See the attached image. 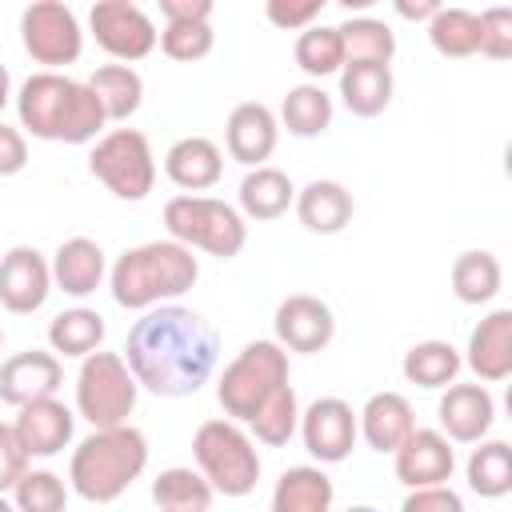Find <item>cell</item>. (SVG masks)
I'll list each match as a JSON object with an SVG mask.
<instances>
[{
	"label": "cell",
	"mask_w": 512,
	"mask_h": 512,
	"mask_svg": "<svg viewBox=\"0 0 512 512\" xmlns=\"http://www.w3.org/2000/svg\"><path fill=\"white\" fill-rule=\"evenodd\" d=\"M48 268H52V288H60L64 296H76V300L92 296V292L104 284V276H108L104 248H100L96 240H88V236L64 240V244L52 252Z\"/></svg>",
	"instance_id": "44dd1931"
},
{
	"label": "cell",
	"mask_w": 512,
	"mask_h": 512,
	"mask_svg": "<svg viewBox=\"0 0 512 512\" xmlns=\"http://www.w3.org/2000/svg\"><path fill=\"white\" fill-rule=\"evenodd\" d=\"M104 332H108V328H104V316H100L96 308L76 304V308H64V312L52 316V324H48V344H52L56 356H76V360H84V356L100 352Z\"/></svg>",
	"instance_id": "f1b7e54d"
},
{
	"label": "cell",
	"mask_w": 512,
	"mask_h": 512,
	"mask_svg": "<svg viewBox=\"0 0 512 512\" xmlns=\"http://www.w3.org/2000/svg\"><path fill=\"white\" fill-rule=\"evenodd\" d=\"M140 384L128 372L120 352H92L80 360L76 372V416L92 428H120L136 412Z\"/></svg>",
	"instance_id": "ba28073f"
},
{
	"label": "cell",
	"mask_w": 512,
	"mask_h": 512,
	"mask_svg": "<svg viewBox=\"0 0 512 512\" xmlns=\"http://www.w3.org/2000/svg\"><path fill=\"white\" fill-rule=\"evenodd\" d=\"M200 280V260L192 248L176 240H148L136 248H124L116 264L108 268L112 300L128 312H148L156 304H172Z\"/></svg>",
	"instance_id": "3957f363"
},
{
	"label": "cell",
	"mask_w": 512,
	"mask_h": 512,
	"mask_svg": "<svg viewBox=\"0 0 512 512\" xmlns=\"http://www.w3.org/2000/svg\"><path fill=\"white\" fill-rule=\"evenodd\" d=\"M292 60L312 80L340 76V68H344V40H340L336 24H312V28H304L296 36V44H292Z\"/></svg>",
	"instance_id": "8d00e7d4"
},
{
	"label": "cell",
	"mask_w": 512,
	"mask_h": 512,
	"mask_svg": "<svg viewBox=\"0 0 512 512\" xmlns=\"http://www.w3.org/2000/svg\"><path fill=\"white\" fill-rule=\"evenodd\" d=\"M236 200H240V216L244 220H260V224L264 220H280L296 200V184H292L288 172H280L272 164H260V168L244 172Z\"/></svg>",
	"instance_id": "484cf974"
},
{
	"label": "cell",
	"mask_w": 512,
	"mask_h": 512,
	"mask_svg": "<svg viewBox=\"0 0 512 512\" xmlns=\"http://www.w3.org/2000/svg\"><path fill=\"white\" fill-rule=\"evenodd\" d=\"M344 512H376V508H368V504H352V508H344Z\"/></svg>",
	"instance_id": "f907efd6"
},
{
	"label": "cell",
	"mask_w": 512,
	"mask_h": 512,
	"mask_svg": "<svg viewBox=\"0 0 512 512\" xmlns=\"http://www.w3.org/2000/svg\"><path fill=\"white\" fill-rule=\"evenodd\" d=\"M448 280H452V292L460 304H488V300H496V292L504 284V268L488 248H468L452 260Z\"/></svg>",
	"instance_id": "4dcf8cb0"
},
{
	"label": "cell",
	"mask_w": 512,
	"mask_h": 512,
	"mask_svg": "<svg viewBox=\"0 0 512 512\" xmlns=\"http://www.w3.org/2000/svg\"><path fill=\"white\" fill-rule=\"evenodd\" d=\"M356 428L372 452L392 456L416 428V412H412L408 396H400V392H372L364 400V408L356 412Z\"/></svg>",
	"instance_id": "7402d4cb"
},
{
	"label": "cell",
	"mask_w": 512,
	"mask_h": 512,
	"mask_svg": "<svg viewBox=\"0 0 512 512\" xmlns=\"http://www.w3.org/2000/svg\"><path fill=\"white\" fill-rule=\"evenodd\" d=\"M120 356L140 388L164 400H180L212 380L220 336L200 312L184 304H156L132 320Z\"/></svg>",
	"instance_id": "6da1fadb"
},
{
	"label": "cell",
	"mask_w": 512,
	"mask_h": 512,
	"mask_svg": "<svg viewBox=\"0 0 512 512\" xmlns=\"http://www.w3.org/2000/svg\"><path fill=\"white\" fill-rule=\"evenodd\" d=\"M288 352L276 340H248L220 372L216 380V400L228 420L252 424V416L280 392L288 388Z\"/></svg>",
	"instance_id": "5b68a950"
},
{
	"label": "cell",
	"mask_w": 512,
	"mask_h": 512,
	"mask_svg": "<svg viewBox=\"0 0 512 512\" xmlns=\"http://www.w3.org/2000/svg\"><path fill=\"white\" fill-rule=\"evenodd\" d=\"M468 488L480 500H500L512 492V448L508 440H480L464 464Z\"/></svg>",
	"instance_id": "d6a6232c"
},
{
	"label": "cell",
	"mask_w": 512,
	"mask_h": 512,
	"mask_svg": "<svg viewBox=\"0 0 512 512\" xmlns=\"http://www.w3.org/2000/svg\"><path fill=\"white\" fill-rule=\"evenodd\" d=\"M8 100H12V76H8V68L0 64V112L8 108Z\"/></svg>",
	"instance_id": "c3c4849f"
},
{
	"label": "cell",
	"mask_w": 512,
	"mask_h": 512,
	"mask_svg": "<svg viewBox=\"0 0 512 512\" xmlns=\"http://www.w3.org/2000/svg\"><path fill=\"white\" fill-rule=\"evenodd\" d=\"M392 92H396L392 64L356 60V64H344V68H340V100H344V108H348L352 116H360V120L380 116V112L392 104Z\"/></svg>",
	"instance_id": "d4e9b609"
},
{
	"label": "cell",
	"mask_w": 512,
	"mask_h": 512,
	"mask_svg": "<svg viewBox=\"0 0 512 512\" xmlns=\"http://www.w3.org/2000/svg\"><path fill=\"white\" fill-rule=\"evenodd\" d=\"M392 8H396V16H404V20H424V24H428L444 4H440V0H396Z\"/></svg>",
	"instance_id": "7dc6e473"
},
{
	"label": "cell",
	"mask_w": 512,
	"mask_h": 512,
	"mask_svg": "<svg viewBox=\"0 0 512 512\" xmlns=\"http://www.w3.org/2000/svg\"><path fill=\"white\" fill-rule=\"evenodd\" d=\"M480 56L508 60L512 56V8L496 4L480 12Z\"/></svg>",
	"instance_id": "60d3db41"
},
{
	"label": "cell",
	"mask_w": 512,
	"mask_h": 512,
	"mask_svg": "<svg viewBox=\"0 0 512 512\" xmlns=\"http://www.w3.org/2000/svg\"><path fill=\"white\" fill-rule=\"evenodd\" d=\"M12 100L20 128L48 144H96L108 128L96 92L64 72H32Z\"/></svg>",
	"instance_id": "7a4b0ae2"
},
{
	"label": "cell",
	"mask_w": 512,
	"mask_h": 512,
	"mask_svg": "<svg viewBox=\"0 0 512 512\" xmlns=\"http://www.w3.org/2000/svg\"><path fill=\"white\" fill-rule=\"evenodd\" d=\"M400 512H464V500L456 488L436 484V488H412L400 504Z\"/></svg>",
	"instance_id": "7bdbcfd3"
},
{
	"label": "cell",
	"mask_w": 512,
	"mask_h": 512,
	"mask_svg": "<svg viewBox=\"0 0 512 512\" xmlns=\"http://www.w3.org/2000/svg\"><path fill=\"white\" fill-rule=\"evenodd\" d=\"M164 176L176 188H184L188 196H196L224 176V152L208 136H180L164 152Z\"/></svg>",
	"instance_id": "603a6c76"
},
{
	"label": "cell",
	"mask_w": 512,
	"mask_h": 512,
	"mask_svg": "<svg viewBox=\"0 0 512 512\" xmlns=\"http://www.w3.org/2000/svg\"><path fill=\"white\" fill-rule=\"evenodd\" d=\"M88 172L116 196V200H144L156 184V156L152 144L140 128H108L92 152H88Z\"/></svg>",
	"instance_id": "9c48e42d"
},
{
	"label": "cell",
	"mask_w": 512,
	"mask_h": 512,
	"mask_svg": "<svg viewBox=\"0 0 512 512\" xmlns=\"http://www.w3.org/2000/svg\"><path fill=\"white\" fill-rule=\"evenodd\" d=\"M24 472H28V456H24L12 424H0V492L8 496Z\"/></svg>",
	"instance_id": "ee69618b"
},
{
	"label": "cell",
	"mask_w": 512,
	"mask_h": 512,
	"mask_svg": "<svg viewBox=\"0 0 512 512\" xmlns=\"http://www.w3.org/2000/svg\"><path fill=\"white\" fill-rule=\"evenodd\" d=\"M336 32L344 40V64H392L396 56V32L376 16H348L336 24Z\"/></svg>",
	"instance_id": "e575fe53"
},
{
	"label": "cell",
	"mask_w": 512,
	"mask_h": 512,
	"mask_svg": "<svg viewBox=\"0 0 512 512\" xmlns=\"http://www.w3.org/2000/svg\"><path fill=\"white\" fill-rule=\"evenodd\" d=\"M12 432L24 448L28 460H52L60 456L68 444H72V432H76V412L48 396V400H32L24 408H16V420H12Z\"/></svg>",
	"instance_id": "9a60e30c"
},
{
	"label": "cell",
	"mask_w": 512,
	"mask_h": 512,
	"mask_svg": "<svg viewBox=\"0 0 512 512\" xmlns=\"http://www.w3.org/2000/svg\"><path fill=\"white\" fill-rule=\"evenodd\" d=\"M60 384H64V364L56 352L28 348V352H16L0 364V400L12 408H24L32 400H48L60 392Z\"/></svg>",
	"instance_id": "e0dca14e"
},
{
	"label": "cell",
	"mask_w": 512,
	"mask_h": 512,
	"mask_svg": "<svg viewBox=\"0 0 512 512\" xmlns=\"http://www.w3.org/2000/svg\"><path fill=\"white\" fill-rule=\"evenodd\" d=\"M332 500H336V488L328 472L320 464H296L280 472L268 512H332Z\"/></svg>",
	"instance_id": "4316f807"
},
{
	"label": "cell",
	"mask_w": 512,
	"mask_h": 512,
	"mask_svg": "<svg viewBox=\"0 0 512 512\" xmlns=\"http://www.w3.org/2000/svg\"><path fill=\"white\" fill-rule=\"evenodd\" d=\"M88 28H92V40L116 64L144 60L160 40L152 16L132 0H96L92 12H88Z\"/></svg>",
	"instance_id": "8fae6325"
},
{
	"label": "cell",
	"mask_w": 512,
	"mask_h": 512,
	"mask_svg": "<svg viewBox=\"0 0 512 512\" xmlns=\"http://www.w3.org/2000/svg\"><path fill=\"white\" fill-rule=\"evenodd\" d=\"M292 208H296V220H300L308 232H316V236H336V232H344V228L352 224L356 200H352V192H348L340 180H312V184H304V188L296 192Z\"/></svg>",
	"instance_id": "cb8c5ba5"
},
{
	"label": "cell",
	"mask_w": 512,
	"mask_h": 512,
	"mask_svg": "<svg viewBox=\"0 0 512 512\" xmlns=\"http://www.w3.org/2000/svg\"><path fill=\"white\" fill-rule=\"evenodd\" d=\"M276 140H280V124H276V112L260 100H244L228 112V124H224V148L232 160H240L244 168H260L272 152H276Z\"/></svg>",
	"instance_id": "d6986e66"
},
{
	"label": "cell",
	"mask_w": 512,
	"mask_h": 512,
	"mask_svg": "<svg viewBox=\"0 0 512 512\" xmlns=\"http://www.w3.org/2000/svg\"><path fill=\"white\" fill-rule=\"evenodd\" d=\"M0 512H16V504H12V496H4V492H0Z\"/></svg>",
	"instance_id": "681fc988"
},
{
	"label": "cell",
	"mask_w": 512,
	"mask_h": 512,
	"mask_svg": "<svg viewBox=\"0 0 512 512\" xmlns=\"http://www.w3.org/2000/svg\"><path fill=\"white\" fill-rule=\"evenodd\" d=\"M460 360L472 368L476 384H500V380H508L512 376V308L488 312L472 328L468 348H464Z\"/></svg>",
	"instance_id": "ffe728a7"
},
{
	"label": "cell",
	"mask_w": 512,
	"mask_h": 512,
	"mask_svg": "<svg viewBox=\"0 0 512 512\" xmlns=\"http://www.w3.org/2000/svg\"><path fill=\"white\" fill-rule=\"evenodd\" d=\"M392 472L408 492L448 484L456 472V448L440 428H412L408 440L392 452Z\"/></svg>",
	"instance_id": "5bb4252c"
},
{
	"label": "cell",
	"mask_w": 512,
	"mask_h": 512,
	"mask_svg": "<svg viewBox=\"0 0 512 512\" xmlns=\"http://www.w3.org/2000/svg\"><path fill=\"white\" fill-rule=\"evenodd\" d=\"M164 24H208L212 0H160Z\"/></svg>",
	"instance_id": "bcb514c9"
},
{
	"label": "cell",
	"mask_w": 512,
	"mask_h": 512,
	"mask_svg": "<svg viewBox=\"0 0 512 512\" xmlns=\"http://www.w3.org/2000/svg\"><path fill=\"white\" fill-rule=\"evenodd\" d=\"M460 368H464V360H460V352H456L448 340H420V344H412V348L404 352V360H400L404 380L416 384V388H428V392L456 384Z\"/></svg>",
	"instance_id": "f546056e"
},
{
	"label": "cell",
	"mask_w": 512,
	"mask_h": 512,
	"mask_svg": "<svg viewBox=\"0 0 512 512\" xmlns=\"http://www.w3.org/2000/svg\"><path fill=\"white\" fill-rule=\"evenodd\" d=\"M332 96L320 88V84H296V88H288V96L280 100V120L276 124H284L292 136H300V140H312V136H324L328 128H332Z\"/></svg>",
	"instance_id": "1f68e13d"
},
{
	"label": "cell",
	"mask_w": 512,
	"mask_h": 512,
	"mask_svg": "<svg viewBox=\"0 0 512 512\" xmlns=\"http://www.w3.org/2000/svg\"><path fill=\"white\" fill-rule=\"evenodd\" d=\"M68 492H72L68 480L56 476L52 468H28L12 488V504L16 512H64Z\"/></svg>",
	"instance_id": "f35d334b"
},
{
	"label": "cell",
	"mask_w": 512,
	"mask_h": 512,
	"mask_svg": "<svg viewBox=\"0 0 512 512\" xmlns=\"http://www.w3.org/2000/svg\"><path fill=\"white\" fill-rule=\"evenodd\" d=\"M192 460H196V472L208 480V488L216 496H228V500H240L256 488L260 480V452H256V440L248 436L244 424L236 420H204L192 436Z\"/></svg>",
	"instance_id": "8992f818"
},
{
	"label": "cell",
	"mask_w": 512,
	"mask_h": 512,
	"mask_svg": "<svg viewBox=\"0 0 512 512\" xmlns=\"http://www.w3.org/2000/svg\"><path fill=\"white\" fill-rule=\"evenodd\" d=\"M244 428H248V436H252L256 444L284 448V444L296 436V428H300V400H296V388H292V384L280 388V392L252 416V424H244Z\"/></svg>",
	"instance_id": "74e56055"
},
{
	"label": "cell",
	"mask_w": 512,
	"mask_h": 512,
	"mask_svg": "<svg viewBox=\"0 0 512 512\" xmlns=\"http://www.w3.org/2000/svg\"><path fill=\"white\" fill-rule=\"evenodd\" d=\"M216 500V492L208 488V480L196 468L172 464L152 480V504L160 512H208Z\"/></svg>",
	"instance_id": "836d02e7"
},
{
	"label": "cell",
	"mask_w": 512,
	"mask_h": 512,
	"mask_svg": "<svg viewBox=\"0 0 512 512\" xmlns=\"http://www.w3.org/2000/svg\"><path fill=\"white\" fill-rule=\"evenodd\" d=\"M436 420L452 444H480L496 420V400L484 384H448L436 404Z\"/></svg>",
	"instance_id": "ac0fdd59"
},
{
	"label": "cell",
	"mask_w": 512,
	"mask_h": 512,
	"mask_svg": "<svg viewBox=\"0 0 512 512\" xmlns=\"http://www.w3.org/2000/svg\"><path fill=\"white\" fill-rule=\"evenodd\" d=\"M272 328H276V344L284 352H300V356H312V352H324L336 336V316L332 308L320 300V296H308V292H292L276 304V316H272Z\"/></svg>",
	"instance_id": "4fadbf2b"
},
{
	"label": "cell",
	"mask_w": 512,
	"mask_h": 512,
	"mask_svg": "<svg viewBox=\"0 0 512 512\" xmlns=\"http://www.w3.org/2000/svg\"><path fill=\"white\" fill-rule=\"evenodd\" d=\"M28 164V136L16 124L0 120V176H16Z\"/></svg>",
	"instance_id": "f6af8a7d"
},
{
	"label": "cell",
	"mask_w": 512,
	"mask_h": 512,
	"mask_svg": "<svg viewBox=\"0 0 512 512\" xmlns=\"http://www.w3.org/2000/svg\"><path fill=\"white\" fill-rule=\"evenodd\" d=\"M0 348H4V328H0Z\"/></svg>",
	"instance_id": "816d5d0a"
},
{
	"label": "cell",
	"mask_w": 512,
	"mask_h": 512,
	"mask_svg": "<svg viewBox=\"0 0 512 512\" xmlns=\"http://www.w3.org/2000/svg\"><path fill=\"white\" fill-rule=\"evenodd\" d=\"M148 468V436L132 424L92 428L68 460V488L88 504L120 500Z\"/></svg>",
	"instance_id": "277c9868"
},
{
	"label": "cell",
	"mask_w": 512,
	"mask_h": 512,
	"mask_svg": "<svg viewBox=\"0 0 512 512\" xmlns=\"http://www.w3.org/2000/svg\"><path fill=\"white\" fill-rule=\"evenodd\" d=\"M164 228H168V240L184 244V248H200L208 256H220V260H232L244 252L248 244V224L240 216V208L216 200V196H172L164 204Z\"/></svg>",
	"instance_id": "52a82bcc"
},
{
	"label": "cell",
	"mask_w": 512,
	"mask_h": 512,
	"mask_svg": "<svg viewBox=\"0 0 512 512\" xmlns=\"http://www.w3.org/2000/svg\"><path fill=\"white\" fill-rule=\"evenodd\" d=\"M324 4L328 0H268L264 16L284 32H304L324 16Z\"/></svg>",
	"instance_id": "b9f144b4"
},
{
	"label": "cell",
	"mask_w": 512,
	"mask_h": 512,
	"mask_svg": "<svg viewBox=\"0 0 512 512\" xmlns=\"http://www.w3.org/2000/svg\"><path fill=\"white\" fill-rule=\"evenodd\" d=\"M300 440L308 448V456L316 464H340L348 460V452L356 448L360 440V428H356V412L348 400L340 396H320L312 400L304 412H300Z\"/></svg>",
	"instance_id": "7c38bea8"
},
{
	"label": "cell",
	"mask_w": 512,
	"mask_h": 512,
	"mask_svg": "<svg viewBox=\"0 0 512 512\" xmlns=\"http://www.w3.org/2000/svg\"><path fill=\"white\" fill-rule=\"evenodd\" d=\"M428 44L444 60H464L480 52V12L468 8H440L428 20Z\"/></svg>",
	"instance_id": "d590c367"
},
{
	"label": "cell",
	"mask_w": 512,
	"mask_h": 512,
	"mask_svg": "<svg viewBox=\"0 0 512 512\" xmlns=\"http://www.w3.org/2000/svg\"><path fill=\"white\" fill-rule=\"evenodd\" d=\"M20 44L24 52L44 64V72H60L80 60L84 52V28L76 12L60 0H32L20 12Z\"/></svg>",
	"instance_id": "30bf717a"
},
{
	"label": "cell",
	"mask_w": 512,
	"mask_h": 512,
	"mask_svg": "<svg viewBox=\"0 0 512 512\" xmlns=\"http://www.w3.org/2000/svg\"><path fill=\"white\" fill-rule=\"evenodd\" d=\"M216 44V32L212 24H164L160 32V48L168 60H180V64H192V60H204Z\"/></svg>",
	"instance_id": "ab89813d"
},
{
	"label": "cell",
	"mask_w": 512,
	"mask_h": 512,
	"mask_svg": "<svg viewBox=\"0 0 512 512\" xmlns=\"http://www.w3.org/2000/svg\"><path fill=\"white\" fill-rule=\"evenodd\" d=\"M52 292V268L32 244H16L0 256V304L12 316H32Z\"/></svg>",
	"instance_id": "2e32d148"
},
{
	"label": "cell",
	"mask_w": 512,
	"mask_h": 512,
	"mask_svg": "<svg viewBox=\"0 0 512 512\" xmlns=\"http://www.w3.org/2000/svg\"><path fill=\"white\" fill-rule=\"evenodd\" d=\"M84 84L96 92L108 124H124L128 116H136V108L144 100V80L132 64H100Z\"/></svg>",
	"instance_id": "83f0119b"
}]
</instances>
